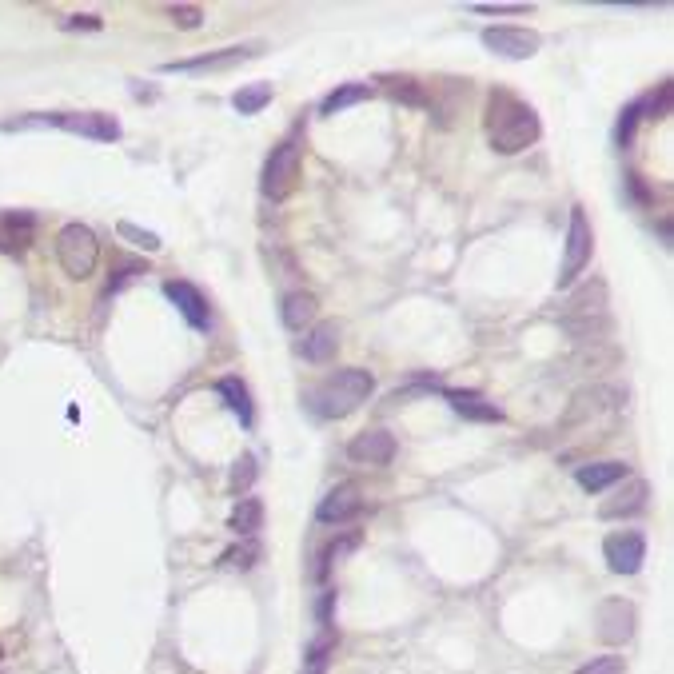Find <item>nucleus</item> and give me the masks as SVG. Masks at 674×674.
I'll use <instances>...</instances> for the list:
<instances>
[{"instance_id": "obj_1", "label": "nucleus", "mask_w": 674, "mask_h": 674, "mask_svg": "<svg viewBox=\"0 0 674 674\" xmlns=\"http://www.w3.org/2000/svg\"><path fill=\"white\" fill-rule=\"evenodd\" d=\"M543 124L535 116L531 104H523L519 96L495 88L491 100H487V140L495 152L503 156H515V152H527L535 140H539Z\"/></svg>"}, {"instance_id": "obj_2", "label": "nucleus", "mask_w": 674, "mask_h": 674, "mask_svg": "<svg viewBox=\"0 0 674 674\" xmlns=\"http://www.w3.org/2000/svg\"><path fill=\"white\" fill-rule=\"evenodd\" d=\"M371 391H375L371 371H363V367H343L336 375H328L320 387H312L308 403H312V411H316L320 419H347L351 411H359V407L371 399Z\"/></svg>"}, {"instance_id": "obj_3", "label": "nucleus", "mask_w": 674, "mask_h": 674, "mask_svg": "<svg viewBox=\"0 0 674 674\" xmlns=\"http://www.w3.org/2000/svg\"><path fill=\"white\" fill-rule=\"evenodd\" d=\"M56 260L64 268V276L72 280H88L96 272V260H100V240L88 224H64L56 232Z\"/></svg>"}, {"instance_id": "obj_4", "label": "nucleus", "mask_w": 674, "mask_h": 674, "mask_svg": "<svg viewBox=\"0 0 674 674\" xmlns=\"http://www.w3.org/2000/svg\"><path fill=\"white\" fill-rule=\"evenodd\" d=\"M28 124H52V128H64L72 136H88V140H100V144H112L120 140V120L108 116V112H48V116H36Z\"/></svg>"}, {"instance_id": "obj_5", "label": "nucleus", "mask_w": 674, "mask_h": 674, "mask_svg": "<svg viewBox=\"0 0 674 674\" xmlns=\"http://www.w3.org/2000/svg\"><path fill=\"white\" fill-rule=\"evenodd\" d=\"M296 184H300V148L292 140H284V144L272 148V156L264 164V176H260V188H264L268 200H288L296 192Z\"/></svg>"}, {"instance_id": "obj_6", "label": "nucleus", "mask_w": 674, "mask_h": 674, "mask_svg": "<svg viewBox=\"0 0 674 674\" xmlns=\"http://www.w3.org/2000/svg\"><path fill=\"white\" fill-rule=\"evenodd\" d=\"M591 252H595V232H591V220L583 208L571 212V224H567V252H563V272H559V288L575 284V276L591 264Z\"/></svg>"}, {"instance_id": "obj_7", "label": "nucleus", "mask_w": 674, "mask_h": 674, "mask_svg": "<svg viewBox=\"0 0 674 674\" xmlns=\"http://www.w3.org/2000/svg\"><path fill=\"white\" fill-rule=\"evenodd\" d=\"M603 559L615 575H639L647 563V539L643 531H615L603 543Z\"/></svg>"}, {"instance_id": "obj_8", "label": "nucleus", "mask_w": 674, "mask_h": 674, "mask_svg": "<svg viewBox=\"0 0 674 674\" xmlns=\"http://www.w3.org/2000/svg\"><path fill=\"white\" fill-rule=\"evenodd\" d=\"M264 44L252 40V44H236V48H220V52H204V56H192V60H168L160 64V72H224L232 64H244L252 56H260Z\"/></svg>"}, {"instance_id": "obj_9", "label": "nucleus", "mask_w": 674, "mask_h": 674, "mask_svg": "<svg viewBox=\"0 0 674 674\" xmlns=\"http://www.w3.org/2000/svg\"><path fill=\"white\" fill-rule=\"evenodd\" d=\"M483 48L487 52H495V56H503V60H531L535 52H539V32H531V28H483Z\"/></svg>"}, {"instance_id": "obj_10", "label": "nucleus", "mask_w": 674, "mask_h": 674, "mask_svg": "<svg viewBox=\"0 0 674 674\" xmlns=\"http://www.w3.org/2000/svg\"><path fill=\"white\" fill-rule=\"evenodd\" d=\"M359 511H363V491H359L355 483H339V487H332V491L320 499L316 519H320L324 527H343V523H351Z\"/></svg>"}, {"instance_id": "obj_11", "label": "nucleus", "mask_w": 674, "mask_h": 674, "mask_svg": "<svg viewBox=\"0 0 674 674\" xmlns=\"http://www.w3.org/2000/svg\"><path fill=\"white\" fill-rule=\"evenodd\" d=\"M164 296L176 304V312L188 320V328L208 332L212 312H208V300H204V292H200L196 284H188V280H168V284H164Z\"/></svg>"}, {"instance_id": "obj_12", "label": "nucleus", "mask_w": 674, "mask_h": 674, "mask_svg": "<svg viewBox=\"0 0 674 674\" xmlns=\"http://www.w3.org/2000/svg\"><path fill=\"white\" fill-rule=\"evenodd\" d=\"M635 623H639V611H635V603H627V599H607V603L599 607V639L611 643V647L627 643V639L635 635Z\"/></svg>"}, {"instance_id": "obj_13", "label": "nucleus", "mask_w": 674, "mask_h": 674, "mask_svg": "<svg viewBox=\"0 0 674 674\" xmlns=\"http://www.w3.org/2000/svg\"><path fill=\"white\" fill-rule=\"evenodd\" d=\"M347 459L355 463H367V467H383L395 459V435L383 431V427H371V431H359L351 443H347Z\"/></svg>"}, {"instance_id": "obj_14", "label": "nucleus", "mask_w": 674, "mask_h": 674, "mask_svg": "<svg viewBox=\"0 0 674 674\" xmlns=\"http://www.w3.org/2000/svg\"><path fill=\"white\" fill-rule=\"evenodd\" d=\"M36 240V216L32 212H0V252L20 256Z\"/></svg>"}, {"instance_id": "obj_15", "label": "nucleus", "mask_w": 674, "mask_h": 674, "mask_svg": "<svg viewBox=\"0 0 674 674\" xmlns=\"http://www.w3.org/2000/svg\"><path fill=\"white\" fill-rule=\"evenodd\" d=\"M647 499H651V483H647V479H631L615 499H607V503L599 507V515H603V519H627V515L647 511Z\"/></svg>"}, {"instance_id": "obj_16", "label": "nucleus", "mask_w": 674, "mask_h": 674, "mask_svg": "<svg viewBox=\"0 0 674 674\" xmlns=\"http://www.w3.org/2000/svg\"><path fill=\"white\" fill-rule=\"evenodd\" d=\"M627 475H631V467L623 459H603V463H587V467L575 471L583 491H607L615 483H627Z\"/></svg>"}, {"instance_id": "obj_17", "label": "nucleus", "mask_w": 674, "mask_h": 674, "mask_svg": "<svg viewBox=\"0 0 674 674\" xmlns=\"http://www.w3.org/2000/svg\"><path fill=\"white\" fill-rule=\"evenodd\" d=\"M359 543H363V539H359V531H343V535H336L332 543H324V547H320V555H316L312 579H316V583H328V575L336 571L339 563H343V559H347Z\"/></svg>"}, {"instance_id": "obj_18", "label": "nucleus", "mask_w": 674, "mask_h": 674, "mask_svg": "<svg viewBox=\"0 0 674 674\" xmlns=\"http://www.w3.org/2000/svg\"><path fill=\"white\" fill-rule=\"evenodd\" d=\"M443 399L463 415V419H475V423H503V411L495 403H487L479 391H443Z\"/></svg>"}, {"instance_id": "obj_19", "label": "nucleus", "mask_w": 674, "mask_h": 674, "mask_svg": "<svg viewBox=\"0 0 674 674\" xmlns=\"http://www.w3.org/2000/svg\"><path fill=\"white\" fill-rule=\"evenodd\" d=\"M280 316H284V324H288L292 332H304V328H312V324H316V316H320V300H316L312 292H288V296H284V304H280Z\"/></svg>"}, {"instance_id": "obj_20", "label": "nucleus", "mask_w": 674, "mask_h": 674, "mask_svg": "<svg viewBox=\"0 0 674 674\" xmlns=\"http://www.w3.org/2000/svg\"><path fill=\"white\" fill-rule=\"evenodd\" d=\"M339 347V328L336 324H312V332H308V339L300 343V355L308 359V363H328L332 355H336Z\"/></svg>"}, {"instance_id": "obj_21", "label": "nucleus", "mask_w": 674, "mask_h": 674, "mask_svg": "<svg viewBox=\"0 0 674 674\" xmlns=\"http://www.w3.org/2000/svg\"><path fill=\"white\" fill-rule=\"evenodd\" d=\"M216 391H220V399L228 403V411H232V415H240V423H244V427H252L256 411H252V391L244 387V379L224 375V379L216 383Z\"/></svg>"}, {"instance_id": "obj_22", "label": "nucleus", "mask_w": 674, "mask_h": 674, "mask_svg": "<svg viewBox=\"0 0 674 674\" xmlns=\"http://www.w3.org/2000/svg\"><path fill=\"white\" fill-rule=\"evenodd\" d=\"M260 523H264V503H260L256 495H244V499L236 503V511H232L228 527H232V531H236L240 539H256Z\"/></svg>"}, {"instance_id": "obj_23", "label": "nucleus", "mask_w": 674, "mask_h": 674, "mask_svg": "<svg viewBox=\"0 0 674 674\" xmlns=\"http://www.w3.org/2000/svg\"><path fill=\"white\" fill-rule=\"evenodd\" d=\"M367 96H375V84H359V80H351V84H339L336 92H328V96H324V104H320V116H336V112L351 108V104H359V100H367Z\"/></svg>"}, {"instance_id": "obj_24", "label": "nucleus", "mask_w": 674, "mask_h": 674, "mask_svg": "<svg viewBox=\"0 0 674 674\" xmlns=\"http://www.w3.org/2000/svg\"><path fill=\"white\" fill-rule=\"evenodd\" d=\"M272 96H276V88H272L268 80H256V84H244V88L232 96V108H236L240 116H256V112H264V108L272 104Z\"/></svg>"}, {"instance_id": "obj_25", "label": "nucleus", "mask_w": 674, "mask_h": 674, "mask_svg": "<svg viewBox=\"0 0 674 674\" xmlns=\"http://www.w3.org/2000/svg\"><path fill=\"white\" fill-rule=\"evenodd\" d=\"M336 647H339V631L336 627H324V631H320V639H312V643H308V655H304L308 671L324 674V667H328V663H332V655H336Z\"/></svg>"}, {"instance_id": "obj_26", "label": "nucleus", "mask_w": 674, "mask_h": 674, "mask_svg": "<svg viewBox=\"0 0 674 674\" xmlns=\"http://www.w3.org/2000/svg\"><path fill=\"white\" fill-rule=\"evenodd\" d=\"M260 543L256 539H244V543H236V547H228L224 555H220V567H228V571H252L256 563H260Z\"/></svg>"}, {"instance_id": "obj_27", "label": "nucleus", "mask_w": 674, "mask_h": 674, "mask_svg": "<svg viewBox=\"0 0 674 674\" xmlns=\"http://www.w3.org/2000/svg\"><path fill=\"white\" fill-rule=\"evenodd\" d=\"M383 84H387V92H391L395 100H403V104H415V108H423V104H427L423 84H419V80H411V76H383Z\"/></svg>"}, {"instance_id": "obj_28", "label": "nucleus", "mask_w": 674, "mask_h": 674, "mask_svg": "<svg viewBox=\"0 0 674 674\" xmlns=\"http://www.w3.org/2000/svg\"><path fill=\"white\" fill-rule=\"evenodd\" d=\"M116 232H120V240H128L132 248H140V252H160V236L156 232H148V228H136L132 220H120L116 224Z\"/></svg>"}, {"instance_id": "obj_29", "label": "nucleus", "mask_w": 674, "mask_h": 674, "mask_svg": "<svg viewBox=\"0 0 674 674\" xmlns=\"http://www.w3.org/2000/svg\"><path fill=\"white\" fill-rule=\"evenodd\" d=\"M256 475H260L256 455H240V459H236V467H232V491H236V495H240V491H248V487L256 483Z\"/></svg>"}, {"instance_id": "obj_30", "label": "nucleus", "mask_w": 674, "mask_h": 674, "mask_svg": "<svg viewBox=\"0 0 674 674\" xmlns=\"http://www.w3.org/2000/svg\"><path fill=\"white\" fill-rule=\"evenodd\" d=\"M168 16H172V24L184 28V32H192V28L204 24V8H200V4H172Z\"/></svg>"}, {"instance_id": "obj_31", "label": "nucleus", "mask_w": 674, "mask_h": 674, "mask_svg": "<svg viewBox=\"0 0 674 674\" xmlns=\"http://www.w3.org/2000/svg\"><path fill=\"white\" fill-rule=\"evenodd\" d=\"M643 112H639V100L631 108H623V120H619V148H631L635 144V128H639Z\"/></svg>"}, {"instance_id": "obj_32", "label": "nucleus", "mask_w": 674, "mask_h": 674, "mask_svg": "<svg viewBox=\"0 0 674 674\" xmlns=\"http://www.w3.org/2000/svg\"><path fill=\"white\" fill-rule=\"evenodd\" d=\"M623 671H627V663L619 655H603V659H591L587 667H579L575 674H623Z\"/></svg>"}, {"instance_id": "obj_33", "label": "nucleus", "mask_w": 674, "mask_h": 674, "mask_svg": "<svg viewBox=\"0 0 674 674\" xmlns=\"http://www.w3.org/2000/svg\"><path fill=\"white\" fill-rule=\"evenodd\" d=\"M471 12H479V16H527L531 4H471Z\"/></svg>"}, {"instance_id": "obj_34", "label": "nucleus", "mask_w": 674, "mask_h": 674, "mask_svg": "<svg viewBox=\"0 0 674 674\" xmlns=\"http://www.w3.org/2000/svg\"><path fill=\"white\" fill-rule=\"evenodd\" d=\"M136 276H144V264H120V268L112 272V280H108V292H120V288L132 284Z\"/></svg>"}, {"instance_id": "obj_35", "label": "nucleus", "mask_w": 674, "mask_h": 674, "mask_svg": "<svg viewBox=\"0 0 674 674\" xmlns=\"http://www.w3.org/2000/svg\"><path fill=\"white\" fill-rule=\"evenodd\" d=\"M60 28H64V32H80V28H84V32H100L104 20H100V16H68Z\"/></svg>"}, {"instance_id": "obj_36", "label": "nucleus", "mask_w": 674, "mask_h": 674, "mask_svg": "<svg viewBox=\"0 0 674 674\" xmlns=\"http://www.w3.org/2000/svg\"><path fill=\"white\" fill-rule=\"evenodd\" d=\"M332 607H336V591H324V595H320V607H316L320 627H332Z\"/></svg>"}]
</instances>
